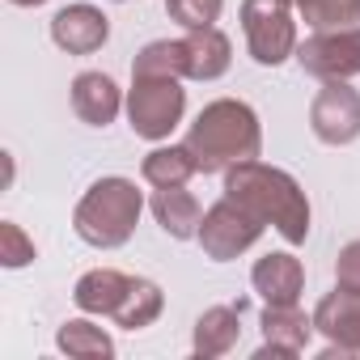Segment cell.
<instances>
[{"label": "cell", "instance_id": "obj_17", "mask_svg": "<svg viewBox=\"0 0 360 360\" xmlns=\"http://www.w3.org/2000/svg\"><path fill=\"white\" fill-rule=\"evenodd\" d=\"M242 339V305H212L200 314L195 322V356L212 360V356H225L233 352Z\"/></svg>", "mask_w": 360, "mask_h": 360}, {"label": "cell", "instance_id": "obj_26", "mask_svg": "<svg viewBox=\"0 0 360 360\" xmlns=\"http://www.w3.org/2000/svg\"><path fill=\"white\" fill-rule=\"evenodd\" d=\"M9 5H22V9H39V5H47V0H9Z\"/></svg>", "mask_w": 360, "mask_h": 360}, {"label": "cell", "instance_id": "obj_22", "mask_svg": "<svg viewBox=\"0 0 360 360\" xmlns=\"http://www.w3.org/2000/svg\"><path fill=\"white\" fill-rule=\"evenodd\" d=\"M292 5L314 30H343L360 22V0H292Z\"/></svg>", "mask_w": 360, "mask_h": 360}, {"label": "cell", "instance_id": "obj_24", "mask_svg": "<svg viewBox=\"0 0 360 360\" xmlns=\"http://www.w3.org/2000/svg\"><path fill=\"white\" fill-rule=\"evenodd\" d=\"M0 263H5L9 271L34 263V242H30V238L22 233V225H13V221H0Z\"/></svg>", "mask_w": 360, "mask_h": 360}, {"label": "cell", "instance_id": "obj_10", "mask_svg": "<svg viewBox=\"0 0 360 360\" xmlns=\"http://www.w3.org/2000/svg\"><path fill=\"white\" fill-rule=\"evenodd\" d=\"M314 330H318L314 318H305L297 305H267L263 309V347H259V360H267V356H301Z\"/></svg>", "mask_w": 360, "mask_h": 360}, {"label": "cell", "instance_id": "obj_6", "mask_svg": "<svg viewBox=\"0 0 360 360\" xmlns=\"http://www.w3.org/2000/svg\"><path fill=\"white\" fill-rule=\"evenodd\" d=\"M259 238H263V221L229 195L221 204H212L200 221V246L212 263H229V259L246 255Z\"/></svg>", "mask_w": 360, "mask_h": 360}, {"label": "cell", "instance_id": "obj_8", "mask_svg": "<svg viewBox=\"0 0 360 360\" xmlns=\"http://www.w3.org/2000/svg\"><path fill=\"white\" fill-rule=\"evenodd\" d=\"M309 127L322 144L339 148L360 136V94L347 81H322L309 102Z\"/></svg>", "mask_w": 360, "mask_h": 360}, {"label": "cell", "instance_id": "obj_14", "mask_svg": "<svg viewBox=\"0 0 360 360\" xmlns=\"http://www.w3.org/2000/svg\"><path fill=\"white\" fill-rule=\"evenodd\" d=\"M153 217L157 225L174 238V242H187V238H200V200L187 191V187H157L153 191Z\"/></svg>", "mask_w": 360, "mask_h": 360}, {"label": "cell", "instance_id": "obj_1", "mask_svg": "<svg viewBox=\"0 0 360 360\" xmlns=\"http://www.w3.org/2000/svg\"><path fill=\"white\" fill-rule=\"evenodd\" d=\"M225 195L246 204L263 225H271L288 246H301L309 238V200L292 174L255 161H238L225 169Z\"/></svg>", "mask_w": 360, "mask_h": 360}, {"label": "cell", "instance_id": "obj_2", "mask_svg": "<svg viewBox=\"0 0 360 360\" xmlns=\"http://www.w3.org/2000/svg\"><path fill=\"white\" fill-rule=\"evenodd\" d=\"M187 148H191L200 174H217V169H229L238 161H255L259 148H263L259 115L238 98H217L191 123Z\"/></svg>", "mask_w": 360, "mask_h": 360}, {"label": "cell", "instance_id": "obj_21", "mask_svg": "<svg viewBox=\"0 0 360 360\" xmlns=\"http://www.w3.org/2000/svg\"><path fill=\"white\" fill-rule=\"evenodd\" d=\"M136 72H161V77H187V39H157L148 43L136 64H131V77Z\"/></svg>", "mask_w": 360, "mask_h": 360}, {"label": "cell", "instance_id": "obj_13", "mask_svg": "<svg viewBox=\"0 0 360 360\" xmlns=\"http://www.w3.org/2000/svg\"><path fill=\"white\" fill-rule=\"evenodd\" d=\"M119 106H123L119 85H115L106 72H81V77L72 81V110H77L81 123L106 127V123H115Z\"/></svg>", "mask_w": 360, "mask_h": 360}, {"label": "cell", "instance_id": "obj_16", "mask_svg": "<svg viewBox=\"0 0 360 360\" xmlns=\"http://www.w3.org/2000/svg\"><path fill=\"white\" fill-rule=\"evenodd\" d=\"M127 288H131V276H123V271H115V267H98V271H85V276L77 280L72 301H77V309H85V314L115 318V309L123 305Z\"/></svg>", "mask_w": 360, "mask_h": 360}, {"label": "cell", "instance_id": "obj_5", "mask_svg": "<svg viewBox=\"0 0 360 360\" xmlns=\"http://www.w3.org/2000/svg\"><path fill=\"white\" fill-rule=\"evenodd\" d=\"M242 30L255 64L276 68L288 56H297V5L292 0H246L242 5Z\"/></svg>", "mask_w": 360, "mask_h": 360}, {"label": "cell", "instance_id": "obj_15", "mask_svg": "<svg viewBox=\"0 0 360 360\" xmlns=\"http://www.w3.org/2000/svg\"><path fill=\"white\" fill-rule=\"evenodd\" d=\"M233 64V43L217 26L187 34V81H217Z\"/></svg>", "mask_w": 360, "mask_h": 360}, {"label": "cell", "instance_id": "obj_25", "mask_svg": "<svg viewBox=\"0 0 360 360\" xmlns=\"http://www.w3.org/2000/svg\"><path fill=\"white\" fill-rule=\"evenodd\" d=\"M335 288L360 292V242H347V246L339 250V263H335Z\"/></svg>", "mask_w": 360, "mask_h": 360}, {"label": "cell", "instance_id": "obj_3", "mask_svg": "<svg viewBox=\"0 0 360 360\" xmlns=\"http://www.w3.org/2000/svg\"><path fill=\"white\" fill-rule=\"evenodd\" d=\"M140 208H144V195L136 191L131 178H98L72 212V229L89 246L115 250L136 233Z\"/></svg>", "mask_w": 360, "mask_h": 360}, {"label": "cell", "instance_id": "obj_11", "mask_svg": "<svg viewBox=\"0 0 360 360\" xmlns=\"http://www.w3.org/2000/svg\"><path fill=\"white\" fill-rule=\"evenodd\" d=\"M314 326L343 352H360V292H347V288H335L318 301L314 309Z\"/></svg>", "mask_w": 360, "mask_h": 360}, {"label": "cell", "instance_id": "obj_12", "mask_svg": "<svg viewBox=\"0 0 360 360\" xmlns=\"http://www.w3.org/2000/svg\"><path fill=\"white\" fill-rule=\"evenodd\" d=\"M250 284L267 305H297L301 288H305V267L292 255H267V259L255 263Z\"/></svg>", "mask_w": 360, "mask_h": 360}, {"label": "cell", "instance_id": "obj_23", "mask_svg": "<svg viewBox=\"0 0 360 360\" xmlns=\"http://www.w3.org/2000/svg\"><path fill=\"white\" fill-rule=\"evenodd\" d=\"M221 9H225V0H165V13L178 22V26H187V30H208L221 22Z\"/></svg>", "mask_w": 360, "mask_h": 360}, {"label": "cell", "instance_id": "obj_4", "mask_svg": "<svg viewBox=\"0 0 360 360\" xmlns=\"http://www.w3.org/2000/svg\"><path fill=\"white\" fill-rule=\"evenodd\" d=\"M187 110L183 77H161V72H136L127 89V119L140 140H165Z\"/></svg>", "mask_w": 360, "mask_h": 360}, {"label": "cell", "instance_id": "obj_7", "mask_svg": "<svg viewBox=\"0 0 360 360\" xmlns=\"http://www.w3.org/2000/svg\"><path fill=\"white\" fill-rule=\"evenodd\" d=\"M297 64L318 81H352L360 77V26L318 30L297 47Z\"/></svg>", "mask_w": 360, "mask_h": 360}, {"label": "cell", "instance_id": "obj_19", "mask_svg": "<svg viewBox=\"0 0 360 360\" xmlns=\"http://www.w3.org/2000/svg\"><path fill=\"white\" fill-rule=\"evenodd\" d=\"M161 309H165V292H161L153 280L131 276V288H127L123 305L115 309V322H119L123 330H144V326H153V322L161 318Z\"/></svg>", "mask_w": 360, "mask_h": 360}, {"label": "cell", "instance_id": "obj_20", "mask_svg": "<svg viewBox=\"0 0 360 360\" xmlns=\"http://www.w3.org/2000/svg\"><path fill=\"white\" fill-rule=\"evenodd\" d=\"M56 347H60L64 356H72V360H110V356H115V339H110L102 326L85 322V318L64 322V326L56 330Z\"/></svg>", "mask_w": 360, "mask_h": 360}, {"label": "cell", "instance_id": "obj_9", "mask_svg": "<svg viewBox=\"0 0 360 360\" xmlns=\"http://www.w3.org/2000/svg\"><path fill=\"white\" fill-rule=\"evenodd\" d=\"M110 39V22L94 5H68L51 18V43L68 56H94Z\"/></svg>", "mask_w": 360, "mask_h": 360}, {"label": "cell", "instance_id": "obj_18", "mask_svg": "<svg viewBox=\"0 0 360 360\" xmlns=\"http://www.w3.org/2000/svg\"><path fill=\"white\" fill-rule=\"evenodd\" d=\"M140 174H144L148 187H187V178L200 174V165H195L187 144H161L144 157Z\"/></svg>", "mask_w": 360, "mask_h": 360}]
</instances>
